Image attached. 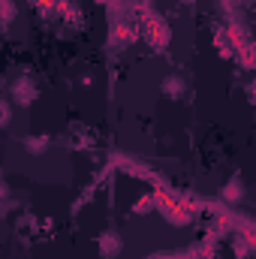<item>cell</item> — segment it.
<instances>
[{
	"label": "cell",
	"instance_id": "3",
	"mask_svg": "<svg viewBox=\"0 0 256 259\" xmlns=\"http://www.w3.org/2000/svg\"><path fill=\"white\" fill-rule=\"evenodd\" d=\"M121 247H124V241H121V235H118L115 229H106V232L100 235V253L106 259H115L121 253Z\"/></svg>",
	"mask_w": 256,
	"mask_h": 259
},
{
	"label": "cell",
	"instance_id": "2",
	"mask_svg": "<svg viewBox=\"0 0 256 259\" xmlns=\"http://www.w3.org/2000/svg\"><path fill=\"white\" fill-rule=\"evenodd\" d=\"M36 84L30 81V78H18L15 84H12V100H15V106H30L33 100H36Z\"/></svg>",
	"mask_w": 256,
	"mask_h": 259
},
{
	"label": "cell",
	"instance_id": "8",
	"mask_svg": "<svg viewBox=\"0 0 256 259\" xmlns=\"http://www.w3.org/2000/svg\"><path fill=\"white\" fill-rule=\"evenodd\" d=\"M15 18V6L12 0H0V24H9Z\"/></svg>",
	"mask_w": 256,
	"mask_h": 259
},
{
	"label": "cell",
	"instance_id": "4",
	"mask_svg": "<svg viewBox=\"0 0 256 259\" xmlns=\"http://www.w3.org/2000/svg\"><path fill=\"white\" fill-rule=\"evenodd\" d=\"M136 36H139V33H136L133 24L118 21V24L112 27V36H109V39H112V46H130V42H136Z\"/></svg>",
	"mask_w": 256,
	"mask_h": 259
},
{
	"label": "cell",
	"instance_id": "12",
	"mask_svg": "<svg viewBox=\"0 0 256 259\" xmlns=\"http://www.w3.org/2000/svg\"><path fill=\"white\" fill-rule=\"evenodd\" d=\"M181 3H196V0H181Z\"/></svg>",
	"mask_w": 256,
	"mask_h": 259
},
{
	"label": "cell",
	"instance_id": "9",
	"mask_svg": "<svg viewBox=\"0 0 256 259\" xmlns=\"http://www.w3.org/2000/svg\"><path fill=\"white\" fill-rule=\"evenodd\" d=\"M9 121H12V106L6 100H0V130L9 127Z\"/></svg>",
	"mask_w": 256,
	"mask_h": 259
},
{
	"label": "cell",
	"instance_id": "10",
	"mask_svg": "<svg viewBox=\"0 0 256 259\" xmlns=\"http://www.w3.org/2000/svg\"><path fill=\"white\" fill-rule=\"evenodd\" d=\"M151 202H154L151 196H145V199H139V205H136V211H139V214H145V211H151V208H154Z\"/></svg>",
	"mask_w": 256,
	"mask_h": 259
},
{
	"label": "cell",
	"instance_id": "6",
	"mask_svg": "<svg viewBox=\"0 0 256 259\" xmlns=\"http://www.w3.org/2000/svg\"><path fill=\"white\" fill-rule=\"evenodd\" d=\"M24 148H27V154L39 157L49 151V136H24Z\"/></svg>",
	"mask_w": 256,
	"mask_h": 259
},
{
	"label": "cell",
	"instance_id": "11",
	"mask_svg": "<svg viewBox=\"0 0 256 259\" xmlns=\"http://www.w3.org/2000/svg\"><path fill=\"white\" fill-rule=\"evenodd\" d=\"M6 196H9V187H6V184H3V181H0V202H3V199H6Z\"/></svg>",
	"mask_w": 256,
	"mask_h": 259
},
{
	"label": "cell",
	"instance_id": "7",
	"mask_svg": "<svg viewBox=\"0 0 256 259\" xmlns=\"http://www.w3.org/2000/svg\"><path fill=\"white\" fill-rule=\"evenodd\" d=\"M241 196H244V184H241L238 178H232V181L223 187V202H232V205H235V202H241Z\"/></svg>",
	"mask_w": 256,
	"mask_h": 259
},
{
	"label": "cell",
	"instance_id": "1",
	"mask_svg": "<svg viewBox=\"0 0 256 259\" xmlns=\"http://www.w3.org/2000/svg\"><path fill=\"white\" fill-rule=\"evenodd\" d=\"M145 39H148V46L151 49H166L169 42H172V27H169V21L166 18H160V15H151L148 21H145Z\"/></svg>",
	"mask_w": 256,
	"mask_h": 259
},
{
	"label": "cell",
	"instance_id": "5",
	"mask_svg": "<svg viewBox=\"0 0 256 259\" xmlns=\"http://www.w3.org/2000/svg\"><path fill=\"white\" fill-rule=\"evenodd\" d=\"M160 91H163L166 97L178 100V97H184V91H187V81H184L181 75H166V78H163V84H160Z\"/></svg>",
	"mask_w": 256,
	"mask_h": 259
},
{
	"label": "cell",
	"instance_id": "13",
	"mask_svg": "<svg viewBox=\"0 0 256 259\" xmlns=\"http://www.w3.org/2000/svg\"><path fill=\"white\" fill-rule=\"evenodd\" d=\"M0 217H3V205H0Z\"/></svg>",
	"mask_w": 256,
	"mask_h": 259
}]
</instances>
